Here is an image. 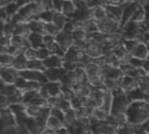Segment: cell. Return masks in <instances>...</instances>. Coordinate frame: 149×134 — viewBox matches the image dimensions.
Segmentation results:
<instances>
[{
    "mask_svg": "<svg viewBox=\"0 0 149 134\" xmlns=\"http://www.w3.org/2000/svg\"><path fill=\"white\" fill-rule=\"evenodd\" d=\"M127 122L133 126H143L149 121V103L146 100H133L129 103L127 111Z\"/></svg>",
    "mask_w": 149,
    "mask_h": 134,
    "instance_id": "1",
    "label": "cell"
},
{
    "mask_svg": "<svg viewBox=\"0 0 149 134\" xmlns=\"http://www.w3.org/2000/svg\"><path fill=\"white\" fill-rule=\"evenodd\" d=\"M130 100L127 96V93L120 87L116 91H113V103H112V108H111V114L113 117L126 113L127 107L129 105Z\"/></svg>",
    "mask_w": 149,
    "mask_h": 134,
    "instance_id": "2",
    "label": "cell"
},
{
    "mask_svg": "<svg viewBox=\"0 0 149 134\" xmlns=\"http://www.w3.org/2000/svg\"><path fill=\"white\" fill-rule=\"evenodd\" d=\"M98 26H99V31L104 34H118L119 29H121L120 22L109 15L106 19L99 21Z\"/></svg>",
    "mask_w": 149,
    "mask_h": 134,
    "instance_id": "3",
    "label": "cell"
},
{
    "mask_svg": "<svg viewBox=\"0 0 149 134\" xmlns=\"http://www.w3.org/2000/svg\"><path fill=\"white\" fill-rule=\"evenodd\" d=\"M141 6V3L139 1H128L123 8V12H122V16H121V20H120V26H121V29L130 21L132 16L134 15V13L136 12V9Z\"/></svg>",
    "mask_w": 149,
    "mask_h": 134,
    "instance_id": "4",
    "label": "cell"
},
{
    "mask_svg": "<svg viewBox=\"0 0 149 134\" xmlns=\"http://www.w3.org/2000/svg\"><path fill=\"white\" fill-rule=\"evenodd\" d=\"M1 82L6 84H14L20 77V71L13 66H1Z\"/></svg>",
    "mask_w": 149,
    "mask_h": 134,
    "instance_id": "5",
    "label": "cell"
},
{
    "mask_svg": "<svg viewBox=\"0 0 149 134\" xmlns=\"http://www.w3.org/2000/svg\"><path fill=\"white\" fill-rule=\"evenodd\" d=\"M20 76L23 77L27 80H34V82H40L41 84L48 83V79L44 75L43 71H37V70H31V69H24L20 71Z\"/></svg>",
    "mask_w": 149,
    "mask_h": 134,
    "instance_id": "6",
    "label": "cell"
},
{
    "mask_svg": "<svg viewBox=\"0 0 149 134\" xmlns=\"http://www.w3.org/2000/svg\"><path fill=\"white\" fill-rule=\"evenodd\" d=\"M85 52L93 59L95 58H99L104 55V49H102V45L93 40H87L86 41V44H85V48H84Z\"/></svg>",
    "mask_w": 149,
    "mask_h": 134,
    "instance_id": "7",
    "label": "cell"
},
{
    "mask_svg": "<svg viewBox=\"0 0 149 134\" xmlns=\"http://www.w3.org/2000/svg\"><path fill=\"white\" fill-rule=\"evenodd\" d=\"M66 72L68 71L63 66H61V68H49V69L44 70V75H45L48 82H61Z\"/></svg>",
    "mask_w": 149,
    "mask_h": 134,
    "instance_id": "8",
    "label": "cell"
},
{
    "mask_svg": "<svg viewBox=\"0 0 149 134\" xmlns=\"http://www.w3.org/2000/svg\"><path fill=\"white\" fill-rule=\"evenodd\" d=\"M56 41L58 42V44L61 45V48L66 51L69 48H71L74 43V40L72 37V34L70 33H65L63 30H61L57 35H56Z\"/></svg>",
    "mask_w": 149,
    "mask_h": 134,
    "instance_id": "9",
    "label": "cell"
},
{
    "mask_svg": "<svg viewBox=\"0 0 149 134\" xmlns=\"http://www.w3.org/2000/svg\"><path fill=\"white\" fill-rule=\"evenodd\" d=\"M119 84H120V87L125 91V92H129L136 87H139V80L127 73H125L121 79L119 80Z\"/></svg>",
    "mask_w": 149,
    "mask_h": 134,
    "instance_id": "10",
    "label": "cell"
},
{
    "mask_svg": "<svg viewBox=\"0 0 149 134\" xmlns=\"http://www.w3.org/2000/svg\"><path fill=\"white\" fill-rule=\"evenodd\" d=\"M130 55L135 56L137 58H141L143 61L149 58V48H148L147 43H144L143 41H140V43L136 45V48L133 50V52Z\"/></svg>",
    "mask_w": 149,
    "mask_h": 134,
    "instance_id": "11",
    "label": "cell"
},
{
    "mask_svg": "<svg viewBox=\"0 0 149 134\" xmlns=\"http://www.w3.org/2000/svg\"><path fill=\"white\" fill-rule=\"evenodd\" d=\"M44 66L45 69H49V68H61L63 66V63H64V58L58 56V55H55V54H51L49 57H47L44 61Z\"/></svg>",
    "mask_w": 149,
    "mask_h": 134,
    "instance_id": "12",
    "label": "cell"
},
{
    "mask_svg": "<svg viewBox=\"0 0 149 134\" xmlns=\"http://www.w3.org/2000/svg\"><path fill=\"white\" fill-rule=\"evenodd\" d=\"M65 126V124H64V121H62L61 119H58V118H56V117H54V115H49V118H48V121H47V129H50V131H52V132H57L58 129H61V128H63Z\"/></svg>",
    "mask_w": 149,
    "mask_h": 134,
    "instance_id": "13",
    "label": "cell"
},
{
    "mask_svg": "<svg viewBox=\"0 0 149 134\" xmlns=\"http://www.w3.org/2000/svg\"><path fill=\"white\" fill-rule=\"evenodd\" d=\"M28 40H29L30 47H33L35 49L45 47L43 43V34H41V33H30L28 36Z\"/></svg>",
    "mask_w": 149,
    "mask_h": 134,
    "instance_id": "14",
    "label": "cell"
},
{
    "mask_svg": "<svg viewBox=\"0 0 149 134\" xmlns=\"http://www.w3.org/2000/svg\"><path fill=\"white\" fill-rule=\"evenodd\" d=\"M92 10H93V19L98 22L108 16V10H107L106 5H100V6L92 7Z\"/></svg>",
    "mask_w": 149,
    "mask_h": 134,
    "instance_id": "15",
    "label": "cell"
},
{
    "mask_svg": "<svg viewBox=\"0 0 149 134\" xmlns=\"http://www.w3.org/2000/svg\"><path fill=\"white\" fill-rule=\"evenodd\" d=\"M77 3L73 1V0H64V3H63V7H62V13L65 14L68 17H72L73 14L76 13L77 10Z\"/></svg>",
    "mask_w": 149,
    "mask_h": 134,
    "instance_id": "16",
    "label": "cell"
},
{
    "mask_svg": "<svg viewBox=\"0 0 149 134\" xmlns=\"http://www.w3.org/2000/svg\"><path fill=\"white\" fill-rule=\"evenodd\" d=\"M70 17H68L65 14H63L62 12H57V10H55V13H54V17H52V23L59 29V30H62L63 28H64V26H65V23L68 22V20H69Z\"/></svg>",
    "mask_w": 149,
    "mask_h": 134,
    "instance_id": "17",
    "label": "cell"
},
{
    "mask_svg": "<svg viewBox=\"0 0 149 134\" xmlns=\"http://www.w3.org/2000/svg\"><path fill=\"white\" fill-rule=\"evenodd\" d=\"M27 66H28V59L26 58L24 54H23V52H20L19 55H16L15 58H14L13 68H15L16 70L21 71V70L27 69Z\"/></svg>",
    "mask_w": 149,
    "mask_h": 134,
    "instance_id": "18",
    "label": "cell"
},
{
    "mask_svg": "<svg viewBox=\"0 0 149 134\" xmlns=\"http://www.w3.org/2000/svg\"><path fill=\"white\" fill-rule=\"evenodd\" d=\"M137 128H139L137 126H133V125H130V124L127 122V124L116 126L115 134H136V129Z\"/></svg>",
    "mask_w": 149,
    "mask_h": 134,
    "instance_id": "19",
    "label": "cell"
},
{
    "mask_svg": "<svg viewBox=\"0 0 149 134\" xmlns=\"http://www.w3.org/2000/svg\"><path fill=\"white\" fill-rule=\"evenodd\" d=\"M50 96H62V83L61 82H48L45 83Z\"/></svg>",
    "mask_w": 149,
    "mask_h": 134,
    "instance_id": "20",
    "label": "cell"
},
{
    "mask_svg": "<svg viewBox=\"0 0 149 134\" xmlns=\"http://www.w3.org/2000/svg\"><path fill=\"white\" fill-rule=\"evenodd\" d=\"M126 93H127L130 101H133V100H144L146 96H147V93L144 91H142L140 87H136V89H134L129 92H126Z\"/></svg>",
    "mask_w": 149,
    "mask_h": 134,
    "instance_id": "21",
    "label": "cell"
},
{
    "mask_svg": "<svg viewBox=\"0 0 149 134\" xmlns=\"http://www.w3.org/2000/svg\"><path fill=\"white\" fill-rule=\"evenodd\" d=\"M139 43H140V40H137V38H123L121 42L122 47L126 49V51L128 54H132Z\"/></svg>",
    "mask_w": 149,
    "mask_h": 134,
    "instance_id": "22",
    "label": "cell"
},
{
    "mask_svg": "<svg viewBox=\"0 0 149 134\" xmlns=\"http://www.w3.org/2000/svg\"><path fill=\"white\" fill-rule=\"evenodd\" d=\"M54 13L55 10L54 9H47V10H42L38 13L37 15V20L42 21L43 23H50L52 22V17H54Z\"/></svg>",
    "mask_w": 149,
    "mask_h": 134,
    "instance_id": "23",
    "label": "cell"
},
{
    "mask_svg": "<svg viewBox=\"0 0 149 134\" xmlns=\"http://www.w3.org/2000/svg\"><path fill=\"white\" fill-rule=\"evenodd\" d=\"M17 91H19V89L15 86V84H6V83L1 82V94L6 96V97H10L12 94H14Z\"/></svg>",
    "mask_w": 149,
    "mask_h": 134,
    "instance_id": "24",
    "label": "cell"
},
{
    "mask_svg": "<svg viewBox=\"0 0 149 134\" xmlns=\"http://www.w3.org/2000/svg\"><path fill=\"white\" fill-rule=\"evenodd\" d=\"M77 120H78V118H77V114H76V110L74 108H71V110H69V111L65 112V117H64V124H65V126H71Z\"/></svg>",
    "mask_w": 149,
    "mask_h": 134,
    "instance_id": "25",
    "label": "cell"
},
{
    "mask_svg": "<svg viewBox=\"0 0 149 134\" xmlns=\"http://www.w3.org/2000/svg\"><path fill=\"white\" fill-rule=\"evenodd\" d=\"M27 69H31V70H37V71H43L45 70V66H44V63L42 59H31V61H28V66Z\"/></svg>",
    "mask_w": 149,
    "mask_h": 134,
    "instance_id": "26",
    "label": "cell"
},
{
    "mask_svg": "<svg viewBox=\"0 0 149 134\" xmlns=\"http://www.w3.org/2000/svg\"><path fill=\"white\" fill-rule=\"evenodd\" d=\"M44 107H41V106H37V105H34V104H27V108H26V113L28 114V117H34L36 118L42 111H43Z\"/></svg>",
    "mask_w": 149,
    "mask_h": 134,
    "instance_id": "27",
    "label": "cell"
},
{
    "mask_svg": "<svg viewBox=\"0 0 149 134\" xmlns=\"http://www.w3.org/2000/svg\"><path fill=\"white\" fill-rule=\"evenodd\" d=\"M104 86L108 90V91H116L118 89H120V84L118 80H114V79H111V78H107V77H104Z\"/></svg>",
    "mask_w": 149,
    "mask_h": 134,
    "instance_id": "28",
    "label": "cell"
},
{
    "mask_svg": "<svg viewBox=\"0 0 149 134\" xmlns=\"http://www.w3.org/2000/svg\"><path fill=\"white\" fill-rule=\"evenodd\" d=\"M26 108H27V105L24 103H16V104H10L9 105V110L15 114H21V113H24L26 112Z\"/></svg>",
    "mask_w": 149,
    "mask_h": 134,
    "instance_id": "29",
    "label": "cell"
},
{
    "mask_svg": "<svg viewBox=\"0 0 149 134\" xmlns=\"http://www.w3.org/2000/svg\"><path fill=\"white\" fill-rule=\"evenodd\" d=\"M38 94V90H27V91H23L22 92V96H23V103L27 105L29 103H31V100Z\"/></svg>",
    "mask_w": 149,
    "mask_h": 134,
    "instance_id": "30",
    "label": "cell"
},
{
    "mask_svg": "<svg viewBox=\"0 0 149 134\" xmlns=\"http://www.w3.org/2000/svg\"><path fill=\"white\" fill-rule=\"evenodd\" d=\"M15 56L7 52H1V66H13Z\"/></svg>",
    "mask_w": 149,
    "mask_h": 134,
    "instance_id": "31",
    "label": "cell"
},
{
    "mask_svg": "<svg viewBox=\"0 0 149 134\" xmlns=\"http://www.w3.org/2000/svg\"><path fill=\"white\" fill-rule=\"evenodd\" d=\"M23 54H24V56H26V58H27L28 61H31V59H36V58H37V49H35V48H33V47L27 48V49L23 51Z\"/></svg>",
    "mask_w": 149,
    "mask_h": 134,
    "instance_id": "32",
    "label": "cell"
},
{
    "mask_svg": "<svg viewBox=\"0 0 149 134\" xmlns=\"http://www.w3.org/2000/svg\"><path fill=\"white\" fill-rule=\"evenodd\" d=\"M51 55V52H50V50L47 48V47H42V48H38L37 49V58L38 59H42V61H44L47 57H49Z\"/></svg>",
    "mask_w": 149,
    "mask_h": 134,
    "instance_id": "33",
    "label": "cell"
},
{
    "mask_svg": "<svg viewBox=\"0 0 149 134\" xmlns=\"http://www.w3.org/2000/svg\"><path fill=\"white\" fill-rule=\"evenodd\" d=\"M50 114L61 119L62 121H64V117H65V112L63 110H61L59 107H50Z\"/></svg>",
    "mask_w": 149,
    "mask_h": 134,
    "instance_id": "34",
    "label": "cell"
},
{
    "mask_svg": "<svg viewBox=\"0 0 149 134\" xmlns=\"http://www.w3.org/2000/svg\"><path fill=\"white\" fill-rule=\"evenodd\" d=\"M128 62L130 63V65H132L133 68H136V69H140V68H142V64H143V59H141V58H137V57H135V56H132V55H130V57H129Z\"/></svg>",
    "mask_w": 149,
    "mask_h": 134,
    "instance_id": "35",
    "label": "cell"
},
{
    "mask_svg": "<svg viewBox=\"0 0 149 134\" xmlns=\"http://www.w3.org/2000/svg\"><path fill=\"white\" fill-rule=\"evenodd\" d=\"M58 107H59L61 110H63L64 112H66V111L71 110V108H72V105H71V101H70V99H65V98H62V99H61V101H59V105H58Z\"/></svg>",
    "mask_w": 149,
    "mask_h": 134,
    "instance_id": "36",
    "label": "cell"
},
{
    "mask_svg": "<svg viewBox=\"0 0 149 134\" xmlns=\"http://www.w3.org/2000/svg\"><path fill=\"white\" fill-rule=\"evenodd\" d=\"M70 101H71V105H72V108H78V107H80V106H84L83 105V103H81V99H80V96H78V94H73L72 96V98L70 99Z\"/></svg>",
    "mask_w": 149,
    "mask_h": 134,
    "instance_id": "37",
    "label": "cell"
},
{
    "mask_svg": "<svg viewBox=\"0 0 149 134\" xmlns=\"http://www.w3.org/2000/svg\"><path fill=\"white\" fill-rule=\"evenodd\" d=\"M38 94H40L42 98H44V99H48V98L50 97L49 90H48V87H47L45 84H42V85H41V87L38 89Z\"/></svg>",
    "mask_w": 149,
    "mask_h": 134,
    "instance_id": "38",
    "label": "cell"
},
{
    "mask_svg": "<svg viewBox=\"0 0 149 134\" xmlns=\"http://www.w3.org/2000/svg\"><path fill=\"white\" fill-rule=\"evenodd\" d=\"M63 3H64V0H52V7H54V10L62 12Z\"/></svg>",
    "mask_w": 149,
    "mask_h": 134,
    "instance_id": "39",
    "label": "cell"
},
{
    "mask_svg": "<svg viewBox=\"0 0 149 134\" xmlns=\"http://www.w3.org/2000/svg\"><path fill=\"white\" fill-rule=\"evenodd\" d=\"M142 68H143V70H146V71L148 72V75H149V58H147V59L143 61Z\"/></svg>",
    "mask_w": 149,
    "mask_h": 134,
    "instance_id": "40",
    "label": "cell"
},
{
    "mask_svg": "<svg viewBox=\"0 0 149 134\" xmlns=\"http://www.w3.org/2000/svg\"><path fill=\"white\" fill-rule=\"evenodd\" d=\"M142 128H143V131L146 132V134H149V121L146 122V124L142 126Z\"/></svg>",
    "mask_w": 149,
    "mask_h": 134,
    "instance_id": "41",
    "label": "cell"
},
{
    "mask_svg": "<svg viewBox=\"0 0 149 134\" xmlns=\"http://www.w3.org/2000/svg\"><path fill=\"white\" fill-rule=\"evenodd\" d=\"M40 134H52V131H50V129H47V128H45V129H44L43 132H41Z\"/></svg>",
    "mask_w": 149,
    "mask_h": 134,
    "instance_id": "42",
    "label": "cell"
},
{
    "mask_svg": "<svg viewBox=\"0 0 149 134\" xmlns=\"http://www.w3.org/2000/svg\"><path fill=\"white\" fill-rule=\"evenodd\" d=\"M30 1H31V2H35V3H40L42 0H30Z\"/></svg>",
    "mask_w": 149,
    "mask_h": 134,
    "instance_id": "43",
    "label": "cell"
},
{
    "mask_svg": "<svg viewBox=\"0 0 149 134\" xmlns=\"http://www.w3.org/2000/svg\"><path fill=\"white\" fill-rule=\"evenodd\" d=\"M84 134H93V133H92V131H91V129H88V131H86Z\"/></svg>",
    "mask_w": 149,
    "mask_h": 134,
    "instance_id": "44",
    "label": "cell"
},
{
    "mask_svg": "<svg viewBox=\"0 0 149 134\" xmlns=\"http://www.w3.org/2000/svg\"><path fill=\"white\" fill-rule=\"evenodd\" d=\"M76 3H78V2H81V1H85V0H73Z\"/></svg>",
    "mask_w": 149,
    "mask_h": 134,
    "instance_id": "45",
    "label": "cell"
},
{
    "mask_svg": "<svg viewBox=\"0 0 149 134\" xmlns=\"http://www.w3.org/2000/svg\"><path fill=\"white\" fill-rule=\"evenodd\" d=\"M85 1H86V2H88V1H90V0H85Z\"/></svg>",
    "mask_w": 149,
    "mask_h": 134,
    "instance_id": "46",
    "label": "cell"
},
{
    "mask_svg": "<svg viewBox=\"0 0 149 134\" xmlns=\"http://www.w3.org/2000/svg\"><path fill=\"white\" fill-rule=\"evenodd\" d=\"M113 134H115V133H113Z\"/></svg>",
    "mask_w": 149,
    "mask_h": 134,
    "instance_id": "47",
    "label": "cell"
},
{
    "mask_svg": "<svg viewBox=\"0 0 149 134\" xmlns=\"http://www.w3.org/2000/svg\"><path fill=\"white\" fill-rule=\"evenodd\" d=\"M29 1H30V0H29Z\"/></svg>",
    "mask_w": 149,
    "mask_h": 134,
    "instance_id": "48",
    "label": "cell"
}]
</instances>
